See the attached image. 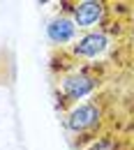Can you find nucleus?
<instances>
[{
	"label": "nucleus",
	"instance_id": "423d86ee",
	"mask_svg": "<svg viewBox=\"0 0 134 150\" xmlns=\"http://www.w3.org/2000/svg\"><path fill=\"white\" fill-rule=\"evenodd\" d=\"M88 150H116V143L111 139H97Z\"/></svg>",
	"mask_w": 134,
	"mask_h": 150
},
{
	"label": "nucleus",
	"instance_id": "20e7f679",
	"mask_svg": "<svg viewBox=\"0 0 134 150\" xmlns=\"http://www.w3.org/2000/svg\"><path fill=\"white\" fill-rule=\"evenodd\" d=\"M69 14L77 23V28L93 30L95 25H99L104 21L106 7H104V2H97V0H81V2H72Z\"/></svg>",
	"mask_w": 134,
	"mask_h": 150
},
{
	"label": "nucleus",
	"instance_id": "f257e3e1",
	"mask_svg": "<svg viewBox=\"0 0 134 150\" xmlns=\"http://www.w3.org/2000/svg\"><path fill=\"white\" fill-rule=\"evenodd\" d=\"M99 86V76L90 69H79L60 79V99L62 104H77L79 99L88 95Z\"/></svg>",
	"mask_w": 134,
	"mask_h": 150
},
{
	"label": "nucleus",
	"instance_id": "7ed1b4c3",
	"mask_svg": "<svg viewBox=\"0 0 134 150\" xmlns=\"http://www.w3.org/2000/svg\"><path fill=\"white\" fill-rule=\"evenodd\" d=\"M109 49V35L104 30H88L72 44V53L81 60H95Z\"/></svg>",
	"mask_w": 134,
	"mask_h": 150
},
{
	"label": "nucleus",
	"instance_id": "f03ea898",
	"mask_svg": "<svg viewBox=\"0 0 134 150\" xmlns=\"http://www.w3.org/2000/svg\"><path fill=\"white\" fill-rule=\"evenodd\" d=\"M99 122H102V106L97 102L74 104L65 113V127L74 134H86V132L95 129Z\"/></svg>",
	"mask_w": 134,
	"mask_h": 150
},
{
	"label": "nucleus",
	"instance_id": "39448f33",
	"mask_svg": "<svg viewBox=\"0 0 134 150\" xmlns=\"http://www.w3.org/2000/svg\"><path fill=\"white\" fill-rule=\"evenodd\" d=\"M46 37H49V42L53 46H65V44L74 42V37H77V23H74V19L65 16V14L51 19L49 25H46Z\"/></svg>",
	"mask_w": 134,
	"mask_h": 150
}]
</instances>
